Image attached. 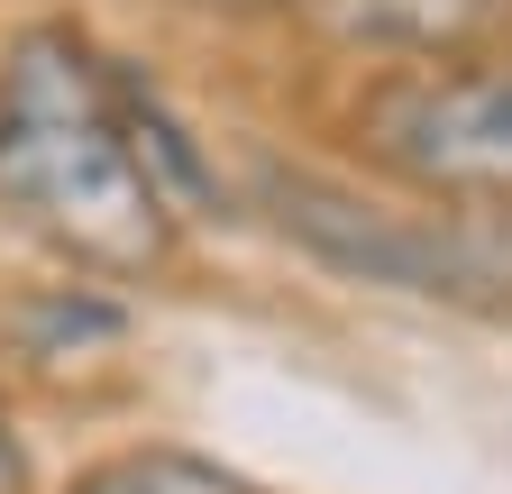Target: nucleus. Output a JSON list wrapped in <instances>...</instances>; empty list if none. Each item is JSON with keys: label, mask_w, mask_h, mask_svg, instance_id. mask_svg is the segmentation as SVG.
<instances>
[{"label": "nucleus", "mask_w": 512, "mask_h": 494, "mask_svg": "<svg viewBox=\"0 0 512 494\" xmlns=\"http://www.w3.org/2000/svg\"><path fill=\"white\" fill-rule=\"evenodd\" d=\"M0 494H37V458H28V430L0 403Z\"/></svg>", "instance_id": "9"}, {"label": "nucleus", "mask_w": 512, "mask_h": 494, "mask_svg": "<svg viewBox=\"0 0 512 494\" xmlns=\"http://www.w3.org/2000/svg\"><path fill=\"white\" fill-rule=\"evenodd\" d=\"M147 10L183 19V28H229V37H284L311 0H147Z\"/></svg>", "instance_id": "8"}, {"label": "nucleus", "mask_w": 512, "mask_h": 494, "mask_svg": "<svg viewBox=\"0 0 512 494\" xmlns=\"http://www.w3.org/2000/svg\"><path fill=\"white\" fill-rule=\"evenodd\" d=\"M247 229L330 293L512 330V202H439L339 165L330 147H238Z\"/></svg>", "instance_id": "2"}, {"label": "nucleus", "mask_w": 512, "mask_h": 494, "mask_svg": "<svg viewBox=\"0 0 512 494\" xmlns=\"http://www.w3.org/2000/svg\"><path fill=\"white\" fill-rule=\"evenodd\" d=\"M512 37V0H311L284 28L311 83L339 74H394V65H448Z\"/></svg>", "instance_id": "5"}, {"label": "nucleus", "mask_w": 512, "mask_h": 494, "mask_svg": "<svg viewBox=\"0 0 512 494\" xmlns=\"http://www.w3.org/2000/svg\"><path fill=\"white\" fill-rule=\"evenodd\" d=\"M128 348H138V284L55 266L0 302V357L28 376H92Z\"/></svg>", "instance_id": "6"}, {"label": "nucleus", "mask_w": 512, "mask_h": 494, "mask_svg": "<svg viewBox=\"0 0 512 494\" xmlns=\"http://www.w3.org/2000/svg\"><path fill=\"white\" fill-rule=\"evenodd\" d=\"M101 83H110V119H119V138L138 147V165H147V183L174 202V220L192 229V238H211V229H247V211H238V156L202 129V110H192L174 83H165V65L147 46H101Z\"/></svg>", "instance_id": "4"}, {"label": "nucleus", "mask_w": 512, "mask_h": 494, "mask_svg": "<svg viewBox=\"0 0 512 494\" xmlns=\"http://www.w3.org/2000/svg\"><path fill=\"white\" fill-rule=\"evenodd\" d=\"M311 138L339 165L439 202H512V37L448 65L339 74L311 92Z\"/></svg>", "instance_id": "3"}, {"label": "nucleus", "mask_w": 512, "mask_h": 494, "mask_svg": "<svg viewBox=\"0 0 512 494\" xmlns=\"http://www.w3.org/2000/svg\"><path fill=\"white\" fill-rule=\"evenodd\" d=\"M55 494H275V485H256L247 467L183 449V440H128V449H101L92 467H74Z\"/></svg>", "instance_id": "7"}, {"label": "nucleus", "mask_w": 512, "mask_h": 494, "mask_svg": "<svg viewBox=\"0 0 512 494\" xmlns=\"http://www.w3.org/2000/svg\"><path fill=\"white\" fill-rule=\"evenodd\" d=\"M101 28L83 10L0 19V220L74 275L165 284L192 229L110 119Z\"/></svg>", "instance_id": "1"}]
</instances>
